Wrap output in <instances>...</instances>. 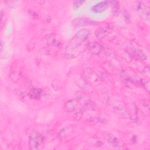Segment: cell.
Masks as SVG:
<instances>
[{
    "mask_svg": "<svg viewBox=\"0 0 150 150\" xmlns=\"http://www.w3.org/2000/svg\"><path fill=\"white\" fill-rule=\"evenodd\" d=\"M89 34L90 32L87 29H82L79 31L70 42L66 48V51L67 52H72L74 49L78 47L87 39Z\"/></svg>",
    "mask_w": 150,
    "mask_h": 150,
    "instance_id": "6da1fadb",
    "label": "cell"
},
{
    "mask_svg": "<svg viewBox=\"0 0 150 150\" xmlns=\"http://www.w3.org/2000/svg\"><path fill=\"white\" fill-rule=\"evenodd\" d=\"M42 142L41 136L36 132H32L30 135V146L32 149H37Z\"/></svg>",
    "mask_w": 150,
    "mask_h": 150,
    "instance_id": "7a4b0ae2",
    "label": "cell"
},
{
    "mask_svg": "<svg viewBox=\"0 0 150 150\" xmlns=\"http://www.w3.org/2000/svg\"><path fill=\"white\" fill-rule=\"evenodd\" d=\"M111 2L105 1H102L98 4H97L96 5L93 6L91 8V10L94 12H101L106 10Z\"/></svg>",
    "mask_w": 150,
    "mask_h": 150,
    "instance_id": "3957f363",
    "label": "cell"
},
{
    "mask_svg": "<svg viewBox=\"0 0 150 150\" xmlns=\"http://www.w3.org/2000/svg\"><path fill=\"white\" fill-rule=\"evenodd\" d=\"M137 10L140 13L144 15L145 16V18L147 19H149V9L145 5V4L139 2L138 5H137Z\"/></svg>",
    "mask_w": 150,
    "mask_h": 150,
    "instance_id": "277c9868",
    "label": "cell"
},
{
    "mask_svg": "<svg viewBox=\"0 0 150 150\" xmlns=\"http://www.w3.org/2000/svg\"><path fill=\"white\" fill-rule=\"evenodd\" d=\"M110 31V28L108 26L100 28L96 31V35L98 38H102L107 35Z\"/></svg>",
    "mask_w": 150,
    "mask_h": 150,
    "instance_id": "5b68a950",
    "label": "cell"
},
{
    "mask_svg": "<svg viewBox=\"0 0 150 150\" xmlns=\"http://www.w3.org/2000/svg\"><path fill=\"white\" fill-rule=\"evenodd\" d=\"M73 24L75 26H84V25H89L91 24H93V22L90 20H88L86 18H80L74 19L73 22Z\"/></svg>",
    "mask_w": 150,
    "mask_h": 150,
    "instance_id": "8992f818",
    "label": "cell"
}]
</instances>
